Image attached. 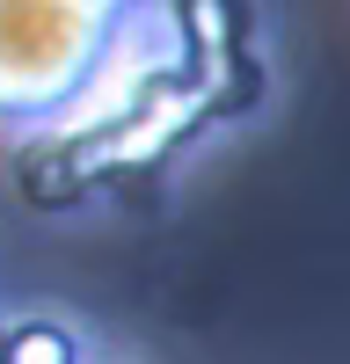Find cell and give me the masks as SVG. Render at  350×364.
Returning <instances> with one entry per match:
<instances>
[{
	"label": "cell",
	"mask_w": 350,
	"mask_h": 364,
	"mask_svg": "<svg viewBox=\"0 0 350 364\" xmlns=\"http://www.w3.org/2000/svg\"><path fill=\"white\" fill-rule=\"evenodd\" d=\"M146 0H0V124L80 132L146 73Z\"/></svg>",
	"instance_id": "cell-1"
},
{
	"label": "cell",
	"mask_w": 350,
	"mask_h": 364,
	"mask_svg": "<svg viewBox=\"0 0 350 364\" xmlns=\"http://www.w3.org/2000/svg\"><path fill=\"white\" fill-rule=\"evenodd\" d=\"M183 15H190V29H197L204 51L226 44V0H183Z\"/></svg>",
	"instance_id": "cell-3"
},
{
	"label": "cell",
	"mask_w": 350,
	"mask_h": 364,
	"mask_svg": "<svg viewBox=\"0 0 350 364\" xmlns=\"http://www.w3.org/2000/svg\"><path fill=\"white\" fill-rule=\"evenodd\" d=\"M8 364H73V336L58 321H22L8 328Z\"/></svg>",
	"instance_id": "cell-2"
},
{
	"label": "cell",
	"mask_w": 350,
	"mask_h": 364,
	"mask_svg": "<svg viewBox=\"0 0 350 364\" xmlns=\"http://www.w3.org/2000/svg\"><path fill=\"white\" fill-rule=\"evenodd\" d=\"M0 364H8V336H0Z\"/></svg>",
	"instance_id": "cell-4"
}]
</instances>
